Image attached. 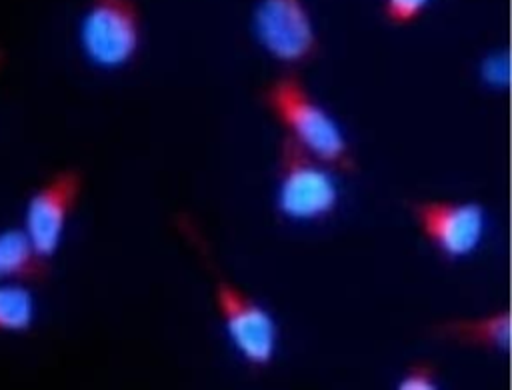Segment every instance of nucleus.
Here are the masks:
<instances>
[{
	"mask_svg": "<svg viewBox=\"0 0 512 390\" xmlns=\"http://www.w3.org/2000/svg\"><path fill=\"white\" fill-rule=\"evenodd\" d=\"M260 100L284 134L338 172H356V158L336 118L314 98L296 70L268 82Z\"/></svg>",
	"mask_w": 512,
	"mask_h": 390,
	"instance_id": "nucleus-1",
	"label": "nucleus"
},
{
	"mask_svg": "<svg viewBox=\"0 0 512 390\" xmlns=\"http://www.w3.org/2000/svg\"><path fill=\"white\" fill-rule=\"evenodd\" d=\"M332 168L286 134L276 154V206L284 218L312 222L330 216L338 206V184Z\"/></svg>",
	"mask_w": 512,
	"mask_h": 390,
	"instance_id": "nucleus-2",
	"label": "nucleus"
},
{
	"mask_svg": "<svg viewBox=\"0 0 512 390\" xmlns=\"http://www.w3.org/2000/svg\"><path fill=\"white\" fill-rule=\"evenodd\" d=\"M210 270L214 276V306L234 350L254 368L268 366L278 346L274 316L220 270L214 266Z\"/></svg>",
	"mask_w": 512,
	"mask_h": 390,
	"instance_id": "nucleus-3",
	"label": "nucleus"
},
{
	"mask_svg": "<svg viewBox=\"0 0 512 390\" xmlns=\"http://www.w3.org/2000/svg\"><path fill=\"white\" fill-rule=\"evenodd\" d=\"M142 44V14L136 0H92L80 22V46L98 68L130 64Z\"/></svg>",
	"mask_w": 512,
	"mask_h": 390,
	"instance_id": "nucleus-4",
	"label": "nucleus"
},
{
	"mask_svg": "<svg viewBox=\"0 0 512 390\" xmlns=\"http://www.w3.org/2000/svg\"><path fill=\"white\" fill-rule=\"evenodd\" d=\"M408 206L422 238L446 260L466 258L480 246L486 228L482 204L474 200L420 198Z\"/></svg>",
	"mask_w": 512,
	"mask_h": 390,
	"instance_id": "nucleus-5",
	"label": "nucleus"
},
{
	"mask_svg": "<svg viewBox=\"0 0 512 390\" xmlns=\"http://www.w3.org/2000/svg\"><path fill=\"white\" fill-rule=\"evenodd\" d=\"M252 30L270 56L290 66L306 64L320 52L304 0H260L254 8Z\"/></svg>",
	"mask_w": 512,
	"mask_h": 390,
	"instance_id": "nucleus-6",
	"label": "nucleus"
},
{
	"mask_svg": "<svg viewBox=\"0 0 512 390\" xmlns=\"http://www.w3.org/2000/svg\"><path fill=\"white\" fill-rule=\"evenodd\" d=\"M78 190V174L62 172L28 202L22 232L38 258H46L58 250Z\"/></svg>",
	"mask_w": 512,
	"mask_h": 390,
	"instance_id": "nucleus-7",
	"label": "nucleus"
},
{
	"mask_svg": "<svg viewBox=\"0 0 512 390\" xmlns=\"http://www.w3.org/2000/svg\"><path fill=\"white\" fill-rule=\"evenodd\" d=\"M434 338L460 346L502 352L510 350V310L500 308L474 318H450L432 326Z\"/></svg>",
	"mask_w": 512,
	"mask_h": 390,
	"instance_id": "nucleus-8",
	"label": "nucleus"
},
{
	"mask_svg": "<svg viewBox=\"0 0 512 390\" xmlns=\"http://www.w3.org/2000/svg\"><path fill=\"white\" fill-rule=\"evenodd\" d=\"M38 256L22 230L0 232V282L38 268Z\"/></svg>",
	"mask_w": 512,
	"mask_h": 390,
	"instance_id": "nucleus-9",
	"label": "nucleus"
},
{
	"mask_svg": "<svg viewBox=\"0 0 512 390\" xmlns=\"http://www.w3.org/2000/svg\"><path fill=\"white\" fill-rule=\"evenodd\" d=\"M34 298L32 294L14 282H0V330L18 332L32 324Z\"/></svg>",
	"mask_w": 512,
	"mask_h": 390,
	"instance_id": "nucleus-10",
	"label": "nucleus"
},
{
	"mask_svg": "<svg viewBox=\"0 0 512 390\" xmlns=\"http://www.w3.org/2000/svg\"><path fill=\"white\" fill-rule=\"evenodd\" d=\"M428 4L430 0H384L382 12L390 24L408 26L422 16Z\"/></svg>",
	"mask_w": 512,
	"mask_h": 390,
	"instance_id": "nucleus-11",
	"label": "nucleus"
},
{
	"mask_svg": "<svg viewBox=\"0 0 512 390\" xmlns=\"http://www.w3.org/2000/svg\"><path fill=\"white\" fill-rule=\"evenodd\" d=\"M436 386H438V370L430 362L410 364L398 380L400 390H434Z\"/></svg>",
	"mask_w": 512,
	"mask_h": 390,
	"instance_id": "nucleus-12",
	"label": "nucleus"
}]
</instances>
